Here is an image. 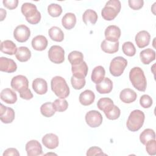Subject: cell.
<instances>
[{"label": "cell", "mask_w": 156, "mask_h": 156, "mask_svg": "<svg viewBox=\"0 0 156 156\" xmlns=\"http://www.w3.org/2000/svg\"><path fill=\"white\" fill-rule=\"evenodd\" d=\"M152 103V99L147 94H143L140 99V104L141 106L144 108H147L151 107Z\"/></svg>", "instance_id": "cell-41"}, {"label": "cell", "mask_w": 156, "mask_h": 156, "mask_svg": "<svg viewBox=\"0 0 156 156\" xmlns=\"http://www.w3.org/2000/svg\"><path fill=\"white\" fill-rule=\"evenodd\" d=\"M105 71L103 66H97L92 71L91 79V80L96 84L101 82L105 77Z\"/></svg>", "instance_id": "cell-29"}, {"label": "cell", "mask_w": 156, "mask_h": 156, "mask_svg": "<svg viewBox=\"0 0 156 156\" xmlns=\"http://www.w3.org/2000/svg\"><path fill=\"white\" fill-rule=\"evenodd\" d=\"M16 44L11 40H4L1 43V51L8 55L15 54L17 51Z\"/></svg>", "instance_id": "cell-25"}, {"label": "cell", "mask_w": 156, "mask_h": 156, "mask_svg": "<svg viewBox=\"0 0 156 156\" xmlns=\"http://www.w3.org/2000/svg\"><path fill=\"white\" fill-rule=\"evenodd\" d=\"M10 85L13 90L18 91L20 94L29 89V81L26 76L18 75L12 78Z\"/></svg>", "instance_id": "cell-7"}, {"label": "cell", "mask_w": 156, "mask_h": 156, "mask_svg": "<svg viewBox=\"0 0 156 156\" xmlns=\"http://www.w3.org/2000/svg\"><path fill=\"white\" fill-rule=\"evenodd\" d=\"M106 155L103 152L102 150L97 146H93L90 147L87 152V156H92V155Z\"/></svg>", "instance_id": "cell-44"}, {"label": "cell", "mask_w": 156, "mask_h": 156, "mask_svg": "<svg viewBox=\"0 0 156 156\" xmlns=\"http://www.w3.org/2000/svg\"><path fill=\"white\" fill-rule=\"evenodd\" d=\"M1 99L7 104H15L17 101V95L10 88H5L1 93Z\"/></svg>", "instance_id": "cell-22"}, {"label": "cell", "mask_w": 156, "mask_h": 156, "mask_svg": "<svg viewBox=\"0 0 156 156\" xmlns=\"http://www.w3.org/2000/svg\"><path fill=\"white\" fill-rule=\"evenodd\" d=\"M32 88L38 94H44L48 91L47 82L42 78H36L32 82Z\"/></svg>", "instance_id": "cell-17"}, {"label": "cell", "mask_w": 156, "mask_h": 156, "mask_svg": "<svg viewBox=\"0 0 156 156\" xmlns=\"http://www.w3.org/2000/svg\"><path fill=\"white\" fill-rule=\"evenodd\" d=\"M52 91L58 98L65 99L69 94V88L65 80L61 76H55L51 81Z\"/></svg>", "instance_id": "cell-2"}, {"label": "cell", "mask_w": 156, "mask_h": 156, "mask_svg": "<svg viewBox=\"0 0 156 156\" xmlns=\"http://www.w3.org/2000/svg\"><path fill=\"white\" fill-rule=\"evenodd\" d=\"M48 57L54 63H62L65 60V51L60 46H52L48 51Z\"/></svg>", "instance_id": "cell-8"}, {"label": "cell", "mask_w": 156, "mask_h": 156, "mask_svg": "<svg viewBox=\"0 0 156 156\" xmlns=\"http://www.w3.org/2000/svg\"><path fill=\"white\" fill-rule=\"evenodd\" d=\"M48 12L52 17H58L62 13V8L59 4L52 3L48 5Z\"/></svg>", "instance_id": "cell-38"}, {"label": "cell", "mask_w": 156, "mask_h": 156, "mask_svg": "<svg viewBox=\"0 0 156 156\" xmlns=\"http://www.w3.org/2000/svg\"><path fill=\"white\" fill-rule=\"evenodd\" d=\"M68 59L71 66L77 65L83 62V55L81 52L73 51L68 54Z\"/></svg>", "instance_id": "cell-33"}, {"label": "cell", "mask_w": 156, "mask_h": 156, "mask_svg": "<svg viewBox=\"0 0 156 156\" xmlns=\"http://www.w3.org/2000/svg\"><path fill=\"white\" fill-rule=\"evenodd\" d=\"M152 140H155V133L154 130L151 129H144L140 135V140L144 145Z\"/></svg>", "instance_id": "cell-34"}, {"label": "cell", "mask_w": 156, "mask_h": 156, "mask_svg": "<svg viewBox=\"0 0 156 156\" xmlns=\"http://www.w3.org/2000/svg\"><path fill=\"white\" fill-rule=\"evenodd\" d=\"M128 4L132 9L137 10L143 7L144 1L143 0H129Z\"/></svg>", "instance_id": "cell-43"}, {"label": "cell", "mask_w": 156, "mask_h": 156, "mask_svg": "<svg viewBox=\"0 0 156 156\" xmlns=\"http://www.w3.org/2000/svg\"><path fill=\"white\" fill-rule=\"evenodd\" d=\"M40 112L44 116L49 118L55 114V110L54 109L52 102H47L43 104L40 107Z\"/></svg>", "instance_id": "cell-35"}, {"label": "cell", "mask_w": 156, "mask_h": 156, "mask_svg": "<svg viewBox=\"0 0 156 156\" xmlns=\"http://www.w3.org/2000/svg\"><path fill=\"white\" fill-rule=\"evenodd\" d=\"M2 3L6 8L13 10L17 7L18 4V0H4L2 1Z\"/></svg>", "instance_id": "cell-45"}, {"label": "cell", "mask_w": 156, "mask_h": 156, "mask_svg": "<svg viewBox=\"0 0 156 156\" xmlns=\"http://www.w3.org/2000/svg\"><path fill=\"white\" fill-rule=\"evenodd\" d=\"M3 156H9V155H13V156H20V153L18 150L15 148H8L4 152Z\"/></svg>", "instance_id": "cell-46"}, {"label": "cell", "mask_w": 156, "mask_h": 156, "mask_svg": "<svg viewBox=\"0 0 156 156\" xmlns=\"http://www.w3.org/2000/svg\"><path fill=\"white\" fill-rule=\"evenodd\" d=\"M96 89L100 94L109 93L113 89V82L109 78L104 77L101 82L96 84Z\"/></svg>", "instance_id": "cell-18"}, {"label": "cell", "mask_w": 156, "mask_h": 156, "mask_svg": "<svg viewBox=\"0 0 156 156\" xmlns=\"http://www.w3.org/2000/svg\"><path fill=\"white\" fill-rule=\"evenodd\" d=\"M135 43L140 48H143L149 45L151 40V35L146 30H141L135 35Z\"/></svg>", "instance_id": "cell-15"}, {"label": "cell", "mask_w": 156, "mask_h": 156, "mask_svg": "<svg viewBox=\"0 0 156 156\" xmlns=\"http://www.w3.org/2000/svg\"><path fill=\"white\" fill-rule=\"evenodd\" d=\"M20 96L22 99H26V100H29L33 98V94L32 93L30 89H27L26 91H24L23 93H20Z\"/></svg>", "instance_id": "cell-47"}, {"label": "cell", "mask_w": 156, "mask_h": 156, "mask_svg": "<svg viewBox=\"0 0 156 156\" xmlns=\"http://www.w3.org/2000/svg\"><path fill=\"white\" fill-rule=\"evenodd\" d=\"M42 143L48 149H55L59 144L58 137L54 133H47L42 138Z\"/></svg>", "instance_id": "cell-16"}, {"label": "cell", "mask_w": 156, "mask_h": 156, "mask_svg": "<svg viewBox=\"0 0 156 156\" xmlns=\"http://www.w3.org/2000/svg\"><path fill=\"white\" fill-rule=\"evenodd\" d=\"M98 18L97 13L92 9L86 10L82 15V20L85 24H88V22H90L92 24H95Z\"/></svg>", "instance_id": "cell-32"}, {"label": "cell", "mask_w": 156, "mask_h": 156, "mask_svg": "<svg viewBox=\"0 0 156 156\" xmlns=\"http://www.w3.org/2000/svg\"><path fill=\"white\" fill-rule=\"evenodd\" d=\"M121 114V110L118 107L114 105L113 107L107 112L105 113L106 117L110 120H115L118 119Z\"/></svg>", "instance_id": "cell-40"}, {"label": "cell", "mask_w": 156, "mask_h": 156, "mask_svg": "<svg viewBox=\"0 0 156 156\" xmlns=\"http://www.w3.org/2000/svg\"><path fill=\"white\" fill-rule=\"evenodd\" d=\"M121 29L119 27L115 25H110L108 26L105 29L104 32L105 40L112 42L118 41L121 37Z\"/></svg>", "instance_id": "cell-13"}, {"label": "cell", "mask_w": 156, "mask_h": 156, "mask_svg": "<svg viewBox=\"0 0 156 156\" xmlns=\"http://www.w3.org/2000/svg\"><path fill=\"white\" fill-rule=\"evenodd\" d=\"M136 93L130 88H125L122 90L119 94L121 101L126 104H130L134 102L136 99Z\"/></svg>", "instance_id": "cell-20"}, {"label": "cell", "mask_w": 156, "mask_h": 156, "mask_svg": "<svg viewBox=\"0 0 156 156\" xmlns=\"http://www.w3.org/2000/svg\"><path fill=\"white\" fill-rule=\"evenodd\" d=\"M88 69V66L84 61L77 65L71 66L73 76L79 78H85L87 75Z\"/></svg>", "instance_id": "cell-21"}, {"label": "cell", "mask_w": 156, "mask_h": 156, "mask_svg": "<svg viewBox=\"0 0 156 156\" xmlns=\"http://www.w3.org/2000/svg\"><path fill=\"white\" fill-rule=\"evenodd\" d=\"M113 101L109 98H101L97 102L98 108L105 113L109 111L113 107Z\"/></svg>", "instance_id": "cell-31"}, {"label": "cell", "mask_w": 156, "mask_h": 156, "mask_svg": "<svg viewBox=\"0 0 156 156\" xmlns=\"http://www.w3.org/2000/svg\"><path fill=\"white\" fill-rule=\"evenodd\" d=\"M121 4L118 0H110L107 1L101 11L102 18L107 21L114 20L121 10Z\"/></svg>", "instance_id": "cell-5"}, {"label": "cell", "mask_w": 156, "mask_h": 156, "mask_svg": "<svg viewBox=\"0 0 156 156\" xmlns=\"http://www.w3.org/2000/svg\"><path fill=\"white\" fill-rule=\"evenodd\" d=\"M145 119L144 113L140 110H134L129 115L127 120V129L132 132L140 130L144 124Z\"/></svg>", "instance_id": "cell-4"}, {"label": "cell", "mask_w": 156, "mask_h": 156, "mask_svg": "<svg viewBox=\"0 0 156 156\" xmlns=\"http://www.w3.org/2000/svg\"><path fill=\"white\" fill-rule=\"evenodd\" d=\"M21 12L26 21L31 24H38L41 20V13L37 10L36 5L32 3L25 2L21 5Z\"/></svg>", "instance_id": "cell-3"}, {"label": "cell", "mask_w": 156, "mask_h": 156, "mask_svg": "<svg viewBox=\"0 0 156 156\" xmlns=\"http://www.w3.org/2000/svg\"><path fill=\"white\" fill-rule=\"evenodd\" d=\"M53 107L55 111L62 112L65 111L68 107V103L65 99H57L52 103Z\"/></svg>", "instance_id": "cell-36"}, {"label": "cell", "mask_w": 156, "mask_h": 156, "mask_svg": "<svg viewBox=\"0 0 156 156\" xmlns=\"http://www.w3.org/2000/svg\"><path fill=\"white\" fill-rule=\"evenodd\" d=\"M15 57L18 61L25 62L30 59L31 57V52L28 48L26 46H20L17 49Z\"/></svg>", "instance_id": "cell-28"}, {"label": "cell", "mask_w": 156, "mask_h": 156, "mask_svg": "<svg viewBox=\"0 0 156 156\" xmlns=\"http://www.w3.org/2000/svg\"><path fill=\"white\" fill-rule=\"evenodd\" d=\"M80 103L85 106L90 105L93 103L95 99L94 93L90 90H86L79 95Z\"/></svg>", "instance_id": "cell-23"}, {"label": "cell", "mask_w": 156, "mask_h": 156, "mask_svg": "<svg viewBox=\"0 0 156 156\" xmlns=\"http://www.w3.org/2000/svg\"><path fill=\"white\" fill-rule=\"evenodd\" d=\"M127 65V61L122 57L118 56L113 58L110 64L109 70L111 74L115 77L120 76Z\"/></svg>", "instance_id": "cell-6"}, {"label": "cell", "mask_w": 156, "mask_h": 156, "mask_svg": "<svg viewBox=\"0 0 156 156\" xmlns=\"http://www.w3.org/2000/svg\"><path fill=\"white\" fill-rule=\"evenodd\" d=\"M119 41L112 42L104 40L102 41L101 44L102 50L108 54H114L119 49Z\"/></svg>", "instance_id": "cell-24"}, {"label": "cell", "mask_w": 156, "mask_h": 156, "mask_svg": "<svg viewBox=\"0 0 156 156\" xmlns=\"http://www.w3.org/2000/svg\"><path fill=\"white\" fill-rule=\"evenodd\" d=\"M17 69V65L15 61L5 57L0 58V71L5 73H14Z\"/></svg>", "instance_id": "cell-14"}, {"label": "cell", "mask_w": 156, "mask_h": 156, "mask_svg": "<svg viewBox=\"0 0 156 156\" xmlns=\"http://www.w3.org/2000/svg\"><path fill=\"white\" fill-rule=\"evenodd\" d=\"M123 53L129 57H132L135 55L136 49L134 44L130 41H126L122 46Z\"/></svg>", "instance_id": "cell-37"}, {"label": "cell", "mask_w": 156, "mask_h": 156, "mask_svg": "<svg viewBox=\"0 0 156 156\" xmlns=\"http://www.w3.org/2000/svg\"><path fill=\"white\" fill-rule=\"evenodd\" d=\"M15 116V113L13 108L4 106L2 104H1L0 119L3 123H11L14 120Z\"/></svg>", "instance_id": "cell-12"}, {"label": "cell", "mask_w": 156, "mask_h": 156, "mask_svg": "<svg viewBox=\"0 0 156 156\" xmlns=\"http://www.w3.org/2000/svg\"><path fill=\"white\" fill-rule=\"evenodd\" d=\"M129 79L136 90L140 91H145L147 87L146 78L143 69L140 67H133L129 73Z\"/></svg>", "instance_id": "cell-1"}, {"label": "cell", "mask_w": 156, "mask_h": 156, "mask_svg": "<svg viewBox=\"0 0 156 156\" xmlns=\"http://www.w3.org/2000/svg\"><path fill=\"white\" fill-rule=\"evenodd\" d=\"M140 57L143 64L148 65L155 59V52L152 49L147 48L141 51Z\"/></svg>", "instance_id": "cell-26"}, {"label": "cell", "mask_w": 156, "mask_h": 156, "mask_svg": "<svg viewBox=\"0 0 156 156\" xmlns=\"http://www.w3.org/2000/svg\"><path fill=\"white\" fill-rule=\"evenodd\" d=\"M71 83L75 90H80L85 86L86 82L85 78H79L72 76L71 78Z\"/></svg>", "instance_id": "cell-39"}, {"label": "cell", "mask_w": 156, "mask_h": 156, "mask_svg": "<svg viewBox=\"0 0 156 156\" xmlns=\"http://www.w3.org/2000/svg\"><path fill=\"white\" fill-rule=\"evenodd\" d=\"M0 11H1V21H3L4 20V19L5 18V16H6V13H7V12H6V11L4 10V9H2V8H1L0 9Z\"/></svg>", "instance_id": "cell-48"}, {"label": "cell", "mask_w": 156, "mask_h": 156, "mask_svg": "<svg viewBox=\"0 0 156 156\" xmlns=\"http://www.w3.org/2000/svg\"><path fill=\"white\" fill-rule=\"evenodd\" d=\"M48 34L53 41L61 42L64 39V34L62 29L57 26H52L49 29Z\"/></svg>", "instance_id": "cell-30"}, {"label": "cell", "mask_w": 156, "mask_h": 156, "mask_svg": "<svg viewBox=\"0 0 156 156\" xmlns=\"http://www.w3.org/2000/svg\"><path fill=\"white\" fill-rule=\"evenodd\" d=\"M76 23V17L73 13H66L62 19V26L67 30L73 29Z\"/></svg>", "instance_id": "cell-27"}, {"label": "cell", "mask_w": 156, "mask_h": 156, "mask_svg": "<svg viewBox=\"0 0 156 156\" xmlns=\"http://www.w3.org/2000/svg\"><path fill=\"white\" fill-rule=\"evenodd\" d=\"M30 36L29 28L24 24H20L16 27L13 31L15 39L20 43H24L28 40Z\"/></svg>", "instance_id": "cell-9"}, {"label": "cell", "mask_w": 156, "mask_h": 156, "mask_svg": "<svg viewBox=\"0 0 156 156\" xmlns=\"http://www.w3.org/2000/svg\"><path fill=\"white\" fill-rule=\"evenodd\" d=\"M85 121L90 127H98L102 122V116L97 110H90L85 115Z\"/></svg>", "instance_id": "cell-10"}, {"label": "cell", "mask_w": 156, "mask_h": 156, "mask_svg": "<svg viewBox=\"0 0 156 156\" xmlns=\"http://www.w3.org/2000/svg\"><path fill=\"white\" fill-rule=\"evenodd\" d=\"M26 151L28 156H37L42 154V147L37 140H30L26 144Z\"/></svg>", "instance_id": "cell-11"}, {"label": "cell", "mask_w": 156, "mask_h": 156, "mask_svg": "<svg viewBox=\"0 0 156 156\" xmlns=\"http://www.w3.org/2000/svg\"><path fill=\"white\" fill-rule=\"evenodd\" d=\"M31 43L32 48L35 50L41 51L46 48L48 42L47 38L44 35H39L33 38Z\"/></svg>", "instance_id": "cell-19"}, {"label": "cell", "mask_w": 156, "mask_h": 156, "mask_svg": "<svg viewBox=\"0 0 156 156\" xmlns=\"http://www.w3.org/2000/svg\"><path fill=\"white\" fill-rule=\"evenodd\" d=\"M146 150L149 155H155L156 154V141L152 140L148 141L146 144Z\"/></svg>", "instance_id": "cell-42"}]
</instances>
